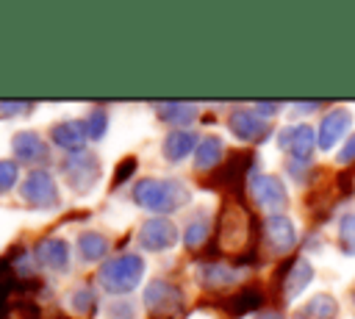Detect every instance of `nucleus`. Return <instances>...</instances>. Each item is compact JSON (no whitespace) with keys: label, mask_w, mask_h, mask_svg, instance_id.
<instances>
[{"label":"nucleus","mask_w":355,"mask_h":319,"mask_svg":"<svg viewBox=\"0 0 355 319\" xmlns=\"http://www.w3.org/2000/svg\"><path fill=\"white\" fill-rule=\"evenodd\" d=\"M78 247H80V255H83L86 261H97V258H103V255H105L108 241H105L100 233H80Z\"/></svg>","instance_id":"8"},{"label":"nucleus","mask_w":355,"mask_h":319,"mask_svg":"<svg viewBox=\"0 0 355 319\" xmlns=\"http://www.w3.org/2000/svg\"><path fill=\"white\" fill-rule=\"evenodd\" d=\"M36 258L42 266H47L53 272H64L69 264V247L61 239H42L36 244Z\"/></svg>","instance_id":"5"},{"label":"nucleus","mask_w":355,"mask_h":319,"mask_svg":"<svg viewBox=\"0 0 355 319\" xmlns=\"http://www.w3.org/2000/svg\"><path fill=\"white\" fill-rule=\"evenodd\" d=\"M19 178V169H17V161H0V194L11 191L14 183Z\"/></svg>","instance_id":"9"},{"label":"nucleus","mask_w":355,"mask_h":319,"mask_svg":"<svg viewBox=\"0 0 355 319\" xmlns=\"http://www.w3.org/2000/svg\"><path fill=\"white\" fill-rule=\"evenodd\" d=\"M172 241V227L166 222H147L141 230V244H147L150 250H164Z\"/></svg>","instance_id":"7"},{"label":"nucleus","mask_w":355,"mask_h":319,"mask_svg":"<svg viewBox=\"0 0 355 319\" xmlns=\"http://www.w3.org/2000/svg\"><path fill=\"white\" fill-rule=\"evenodd\" d=\"M64 175L69 180V186L83 194V191H89L94 186V180L100 175V164H97V158L92 153H78V155H69L64 161Z\"/></svg>","instance_id":"2"},{"label":"nucleus","mask_w":355,"mask_h":319,"mask_svg":"<svg viewBox=\"0 0 355 319\" xmlns=\"http://www.w3.org/2000/svg\"><path fill=\"white\" fill-rule=\"evenodd\" d=\"M25 111H31V103H22V100L3 103V100H0V119H6V117H17V114H25Z\"/></svg>","instance_id":"14"},{"label":"nucleus","mask_w":355,"mask_h":319,"mask_svg":"<svg viewBox=\"0 0 355 319\" xmlns=\"http://www.w3.org/2000/svg\"><path fill=\"white\" fill-rule=\"evenodd\" d=\"M189 147H191V136L189 133H172L169 141H166V153L172 155V161H175V155H183Z\"/></svg>","instance_id":"12"},{"label":"nucleus","mask_w":355,"mask_h":319,"mask_svg":"<svg viewBox=\"0 0 355 319\" xmlns=\"http://www.w3.org/2000/svg\"><path fill=\"white\" fill-rule=\"evenodd\" d=\"M103 133H105V114L103 111H92L89 122H86V136L103 139Z\"/></svg>","instance_id":"13"},{"label":"nucleus","mask_w":355,"mask_h":319,"mask_svg":"<svg viewBox=\"0 0 355 319\" xmlns=\"http://www.w3.org/2000/svg\"><path fill=\"white\" fill-rule=\"evenodd\" d=\"M72 305H75L78 313H89V311L94 308V291H92L89 286L75 288V294H72Z\"/></svg>","instance_id":"10"},{"label":"nucleus","mask_w":355,"mask_h":319,"mask_svg":"<svg viewBox=\"0 0 355 319\" xmlns=\"http://www.w3.org/2000/svg\"><path fill=\"white\" fill-rule=\"evenodd\" d=\"M344 125H347V114H344V111H336V119L330 117V119L324 122V141H322V144H324V147H330V144L338 139L336 133H338Z\"/></svg>","instance_id":"11"},{"label":"nucleus","mask_w":355,"mask_h":319,"mask_svg":"<svg viewBox=\"0 0 355 319\" xmlns=\"http://www.w3.org/2000/svg\"><path fill=\"white\" fill-rule=\"evenodd\" d=\"M22 197L36 205V208H53L58 205V189H55V180L44 172V169H36L25 178L22 183Z\"/></svg>","instance_id":"3"},{"label":"nucleus","mask_w":355,"mask_h":319,"mask_svg":"<svg viewBox=\"0 0 355 319\" xmlns=\"http://www.w3.org/2000/svg\"><path fill=\"white\" fill-rule=\"evenodd\" d=\"M11 150L25 164H47L50 161V150H47L44 139L36 136V133H31V130H19L11 139Z\"/></svg>","instance_id":"4"},{"label":"nucleus","mask_w":355,"mask_h":319,"mask_svg":"<svg viewBox=\"0 0 355 319\" xmlns=\"http://www.w3.org/2000/svg\"><path fill=\"white\" fill-rule=\"evenodd\" d=\"M141 275V261L133 258V255H122V258H114L111 264L103 266L100 272V283L114 291V294H122L128 288H133V283L139 280Z\"/></svg>","instance_id":"1"},{"label":"nucleus","mask_w":355,"mask_h":319,"mask_svg":"<svg viewBox=\"0 0 355 319\" xmlns=\"http://www.w3.org/2000/svg\"><path fill=\"white\" fill-rule=\"evenodd\" d=\"M53 141L64 150H80V144L86 141V125L83 122H75V119H67V122H58L53 125Z\"/></svg>","instance_id":"6"}]
</instances>
